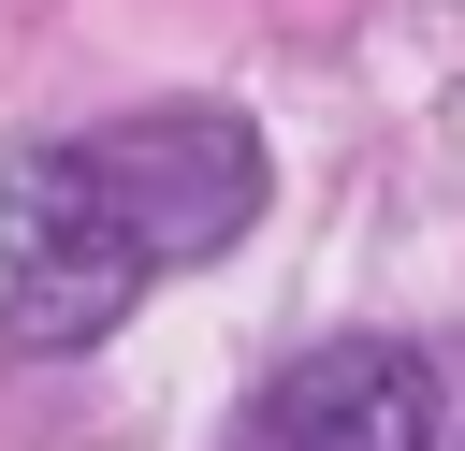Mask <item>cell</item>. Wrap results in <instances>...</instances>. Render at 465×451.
<instances>
[{
  "instance_id": "7a4b0ae2",
  "label": "cell",
  "mask_w": 465,
  "mask_h": 451,
  "mask_svg": "<svg viewBox=\"0 0 465 451\" xmlns=\"http://www.w3.org/2000/svg\"><path fill=\"white\" fill-rule=\"evenodd\" d=\"M87 160H102V189L131 204V233H145L160 276H174V262H218V247L262 218V131H247L232 102H145V116H116V131H87Z\"/></svg>"
},
{
  "instance_id": "6da1fadb",
  "label": "cell",
  "mask_w": 465,
  "mask_h": 451,
  "mask_svg": "<svg viewBox=\"0 0 465 451\" xmlns=\"http://www.w3.org/2000/svg\"><path fill=\"white\" fill-rule=\"evenodd\" d=\"M145 233L87 145H0V349H87L145 306Z\"/></svg>"
},
{
  "instance_id": "3957f363",
  "label": "cell",
  "mask_w": 465,
  "mask_h": 451,
  "mask_svg": "<svg viewBox=\"0 0 465 451\" xmlns=\"http://www.w3.org/2000/svg\"><path fill=\"white\" fill-rule=\"evenodd\" d=\"M436 422H450V393L407 335H320L247 407V451H436Z\"/></svg>"
}]
</instances>
